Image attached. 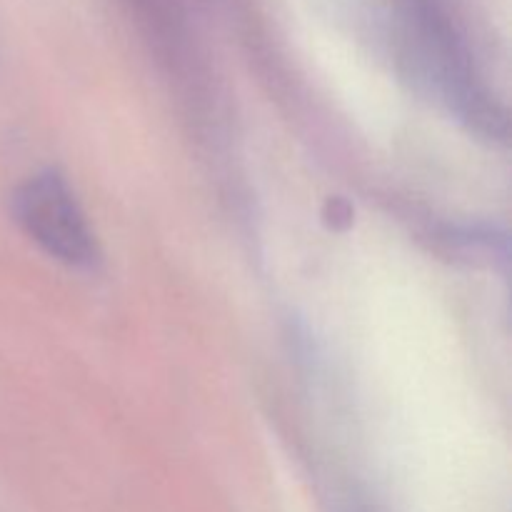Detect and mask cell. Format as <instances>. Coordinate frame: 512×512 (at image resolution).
Masks as SVG:
<instances>
[{
  "mask_svg": "<svg viewBox=\"0 0 512 512\" xmlns=\"http://www.w3.org/2000/svg\"><path fill=\"white\" fill-rule=\"evenodd\" d=\"M18 215L28 233L55 258L70 265L93 260L95 248L83 215L58 175L30 180L18 195Z\"/></svg>",
  "mask_w": 512,
  "mask_h": 512,
  "instance_id": "6da1fadb",
  "label": "cell"
}]
</instances>
